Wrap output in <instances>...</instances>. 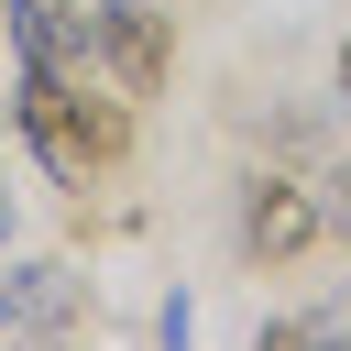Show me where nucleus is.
Instances as JSON below:
<instances>
[{
  "label": "nucleus",
  "instance_id": "f257e3e1",
  "mask_svg": "<svg viewBox=\"0 0 351 351\" xmlns=\"http://www.w3.org/2000/svg\"><path fill=\"white\" fill-rule=\"evenodd\" d=\"M11 132L33 143V165L55 186L88 197V176H110L132 154V99L110 77H55V66H22L11 77Z\"/></svg>",
  "mask_w": 351,
  "mask_h": 351
},
{
  "label": "nucleus",
  "instance_id": "f03ea898",
  "mask_svg": "<svg viewBox=\"0 0 351 351\" xmlns=\"http://www.w3.org/2000/svg\"><path fill=\"white\" fill-rule=\"evenodd\" d=\"M230 241L252 252V263H307L318 241H329V197L307 186V176H241V197H230Z\"/></svg>",
  "mask_w": 351,
  "mask_h": 351
},
{
  "label": "nucleus",
  "instance_id": "7ed1b4c3",
  "mask_svg": "<svg viewBox=\"0 0 351 351\" xmlns=\"http://www.w3.org/2000/svg\"><path fill=\"white\" fill-rule=\"evenodd\" d=\"M88 55H99V77L121 99H154L176 77V22L154 0H88Z\"/></svg>",
  "mask_w": 351,
  "mask_h": 351
},
{
  "label": "nucleus",
  "instance_id": "20e7f679",
  "mask_svg": "<svg viewBox=\"0 0 351 351\" xmlns=\"http://www.w3.org/2000/svg\"><path fill=\"white\" fill-rule=\"evenodd\" d=\"M11 318L66 329V318H77V274H66V263H11Z\"/></svg>",
  "mask_w": 351,
  "mask_h": 351
},
{
  "label": "nucleus",
  "instance_id": "39448f33",
  "mask_svg": "<svg viewBox=\"0 0 351 351\" xmlns=\"http://www.w3.org/2000/svg\"><path fill=\"white\" fill-rule=\"evenodd\" d=\"M0 329H11V263H0Z\"/></svg>",
  "mask_w": 351,
  "mask_h": 351
},
{
  "label": "nucleus",
  "instance_id": "423d86ee",
  "mask_svg": "<svg viewBox=\"0 0 351 351\" xmlns=\"http://www.w3.org/2000/svg\"><path fill=\"white\" fill-rule=\"evenodd\" d=\"M340 99H351V44H340Z\"/></svg>",
  "mask_w": 351,
  "mask_h": 351
},
{
  "label": "nucleus",
  "instance_id": "0eeeda50",
  "mask_svg": "<svg viewBox=\"0 0 351 351\" xmlns=\"http://www.w3.org/2000/svg\"><path fill=\"white\" fill-rule=\"evenodd\" d=\"M0 230H11V186H0Z\"/></svg>",
  "mask_w": 351,
  "mask_h": 351
}]
</instances>
